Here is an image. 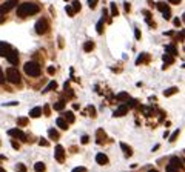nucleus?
<instances>
[{
  "label": "nucleus",
  "instance_id": "f257e3e1",
  "mask_svg": "<svg viewBox=\"0 0 185 172\" xmlns=\"http://www.w3.org/2000/svg\"><path fill=\"white\" fill-rule=\"evenodd\" d=\"M39 6L36 3H31V2H25V3H20L17 8V16L18 17H29V16H34L39 12Z\"/></svg>",
  "mask_w": 185,
  "mask_h": 172
},
{
  "label": "nucleus",
  "instance_id": "f03ea898",
  "mask_svg": "<svg viewBox=\"0 0 185 172\" xmlns=\"http://www.w3.org/2000/svg\"><path fill=\"white\" fill-rule=\"evenodd\" d=\"M23 71H25V74H28L29 77H37L40 74V65L37 61H28V63H25Z\"/></svg>",
  "mask_w": 185,
  "mask_h": 172
},
{
  "label": "nucleus",
  "instance_id": "7ed1b4c3",
  "mask_svg": "<svg viewBox=\"0 0 185 172\" xmlns=\"http://www.w3.org/2000/svg\"><path fill=\"white\" fill-rule=\"evenodd\" d=\"M5 77H6V80H9L13 85H18V83H20V74H18V71L16 68H8L6 72H5Z\"/></svg>",
  "mask_w": 185,
  "mask_h": 172
},
{
  "label": "nucleus",
  "instance_id": "20e7f679",
  "mask_svg": "<svg viewBox=\"0 0 185 172\" xmlns=\"http://www.w3.org/2000/svg\"><path fill=\"white\" fill-rule=\"evenodd\" d=\"M184 169V161L181 160V158H177V157H173L171 160H170V165L166 166V171H177V169Z\"/></svg>",
  "mask_w": 185,
  "mask_h": 172
},
{
  "label": "nucleus",
  "instance_id": "39448f33",
  "mask_svg": "<svg viewBox=\"0 0 185 172\" xmlns=\"http://www.w3.org/2000/svg\"><path fill=\"white\" fill-rule=\"evenodd\" d=\"M17 3H18V0H8L3 5H0V16H5L6 12H9L14 6H17Z\"/></svg>",
  "mask_w": 185,
  "mask_h": 172
},
{
  "label": "nucleus",
  "instance_id": "423d86ee",
  "mask_svg": "<svg viewBox=\"0 0 185 172\" xmlns=\"http://www.w3.org/2000/svg\"><path fill=\"white\" fill-rule=\"evenodd\" d=\"M157 9L162 12V16H164V19L165 20H168V19H171V9H170V6L166 5L165 2H159L157 5Z\"/></svg>",
  "mask_w": 185,
  "mask_h": 172
},
{
  "label": "nucleus",
  "instance_id": "0eeeda50",
  "mask_svg": "<svg viewBox=\"0 0 185 172\" xmlns=\"http://www.w3.org/2000/svg\"><path fill=\"white\" fill-rule=\"evenodd\" d=\"M8 135H11L13 138H18L20 141H26V140H28V138H26V135H25V132H22L18 128L9 129V131H8Z\"/></svg>",
  "mask_w": 185,
  "mask_h": 172
},
{
  "label": "nucleus",
  "instance_id": "6e6552de",
  "mask_svg": "<svg viewBox=\"0 0 185 172\" xmlns=\"http://www.w3.org/2000/svg\"><path fill=\"white\" fill-rule=\"evenodd\" d=\"M48 31V22L45 19H40L36 23V32L37 34H45Z\"/></svg>",
  "mask_w": 185,
  "mask_h": 172
},
{
  "label": "nucleus",
  "instance_id": "1a4fd4ad",
  "mask_svg": "<svg viewBox=\"0 0 185 172\" xmlns=\"http://www.w3.org/2000/svg\"><path fill=\"white\" fill-rule=\"evenodd\" d=\"M5 57L8 58V61H9L11 65H17V63H18V52H17V49H13V48H11Z\"/></svg>",
  "mask_w": 185,
  "mask_h": 172
},
{
  "label": "nucleus",
  "instance_id": "9d476101",
  "mask_svg": "<svg viewBox=\"0 0 185 172\" xmlns=\"http://www.w3.org/2000/svg\"><path fill=\"white\" fill-rule=\"evenodd\" d=\"M54 157H56V160H57L59 163H63V161H65V149H63L62 145H57V146H56Z\"/></svg>",
  "mask_w": 185,
  "mask_h": 172
},
{
  "label": "nucleus",
  "instance_id": "9b49d317",
  "mask_svg": "<svg viewBox=\"0 0 185 172\" xmlns=\"http://www.w3.org/2000/svg\"><path fill=\"white\" fill-rule=\"evenodd\" d=\"M9 49H11V46L6 42H0V57H5Z\"/></svg>",
  "mask_w": 185,
  "mask_h": 172
},
{
  "label": "nucleus",
  "instance_id": "f8f14e48",
  "mask_svg": "<svg viewBox=\"0 0 185 172\" xmlns=\"http://www.w3.org/2000/svg\"><path fill=\"white\" fill-rule=\"evenodd\" d=\"M96 134H97V137H96V141H97L99 145H102V143L107 140V134H105V131H103V129H97V132H96Z\"/></svg>",
  "mask_w": 185,
  "mask_h": 172
},
{
  "label": "nucleus",
  "instance_id": "ddd939ff",
  "mask_svg": "<svg viewBox=\"0 0 185 172\" xmlns=\"http://www.w3.org/2000/svg\"><path fill=\"white\" fill-rule=\"evenodd\" d=\"M127 112H128V106H127V105H122V106L117 108V111L113 115H114V117H122V115H125Z\"/></svg>",
  "mask_w": 185,
  "mask_h": 172
},
{
  "label": "nucleus",
  "instance_id": "4468645a",
  "mask_svg": "<svg viewBox=\"0 0 185 172\" xmlns=\"http://www.w3.org/2000/svg\"><path fill=\"white\" fill-rule=\"evenodd\" d=\"M56 123H57V126H59L60 129H68V125H70V123H68L65 118H62V117H59V118L56 120Z\"/></svg>",
  "mask_w": 185,
  "mask_h": 172
},
{
  "label": "nucleus",
  "instance_id": "2eb2a0df",
  "mask_svg": "<svg viewBox=\"0 0 185 172\" xmlns=\"http://www.w3.org/2000/svg\"><path fill=\"white\" fill-rule=\"evenodd\" d=\"M96 161H97L99 165H107V163H108V157H107L105 154H97V155H96Z\"/></svg>",
  "mask_w": 185,
  "mask_h": 172
},
{
  "label": "nucleus",
  "instance_id": "dca6fc26",
  "mask_svg": "<svg viewBox=\"0 0 185 172\" xmlns=\"http://www.w3.org/2000/svg\"><path fill=\"white\" fill-rule=\"evenodd\" d=\"M42 112H43L42 108H33V109L29 111V117H31V118H39V117L42 115Z\"/></svg>",
  "mask_w": 185,
  "mask_h": 172
},
{
  "label": "nucleus",
  "instance_id": "f3484780",
  "mask_svg": "<svg viewBox=\"0 0 185 172\" xmlns=\"http://www.w3.org/2000/svg\"><path fill=\"white\" fill-rule=\"evenodd\" d=\"M120 149L124 151L125 157H131V155H133V151H131V148H130L128 145H125V143H120Z\"/></svg>",
  "mask_w": 185,
  "mask_h": 172
},
{
  "label": "nucleus",
  "instance_id": "a211bd4d",
  "mask_svg": "<svg viewBox=\"0 0 185 172\" xmlns=\"http://www.w3.org/2000/svg\"><path fill=\"white\" fill-rule=\"evenodd\" d=\"M165 52H166V54H170V56H173V57H174V56H177V49H176L173 45H166V46H165Z\"/></svg>",
  "mask_w": 185,
  "mask_h": 172
},
{
  "label": "nucleus",
  "instance_id": "6ab92c4d",
  "mask_svg": "<svg viewBox=\"0 0 185 172\" xmlns=\"http://www.w3.org/2000/svg\"><path fill=\"white\" fill-rule=\"evenodd\" d=\"M48 135H50V140H53V141H57L59 137H60L59 132H57L56 129H50V131H48Z\"/></svg>",
  "mask_w": 185,
  "mask_h": 172
},
{
  "label": "nucleus",
  "instance_id": "aec40b11",
  "mask_svg": "<svg viewBox=\"0 0 185 172\" xmlns=\"http://www.w3.org/2000/svg\"><path fill=\"white\" fill-rule=\"evenodd\" d=\"M53 108H54V111H63V109H65V101H63V100L56 101L54 105H53Z\"/></svg>",
  "mask_w": 185,
  "mask_h": 172
},
{
  "label": "nucleus",
  "instance_id": "412c9836",
  "mask_svg": "<svg viewBox=\"0 0 185 172\" xmlns=\"http://www.w3.org/2000/svg\"><path fill=\"white\" fill-rule=\"evenodd\" d=\"M92 49H94V42H85V45H83V51L85 52H91Z\"/></svg>",
  "mask_w": 185,
  "mask_h": 172
},
{
  "label": "nucleus",
  "instance_id": "4be33fe9",
  "mask_svg": "<svg viewBox=\"0 0 185 172\" xmlns=\"http://www.w3.org/2000/svg\"><path fill=\"white\" fill-rule=\"evenodd\" d=\"M177 91H179V89H177L176 86H173V88H168V89H165V91H164V96H165V97H170V96H173V94H176Z\"/></svg>",
  "mask_w": 185,
  "mask_h": 172
},
{
  "label": "nucleus",
  "instance_id": "5701e85b",
  "mask_svg": "<svg viewBox=\"0 0 185 172\" xmlns=\"http://www.w3.org/2000/svg\"><path fill=\"white\" fill-rule=\"evenodd\" d=\"M63 114H65V120H66V121L74 123V114L71 111H63Z\"/></svg>",
  "mask_w": 185,
  "mask_h": 172
},
{
  "label": "nucleus",
  "instance_id": "b1692460",
  "mask_svg": "<svg viewBox=\"0 0 185 172\" xmlns=\"http://www.w3.org/2000/svg\"><path fill=\"white\" fill-rule=\"evenodd\" d=\"M162 60H164V61H165V66L166 65H171V63H173V61H174V58H173V56H170V54H164V57H162Z\"/></svg>",
  "mask_w": 185,
  "mask_h": 172
},
{
  "label": "nucleus",
  "instance_id": "393cba45",
  "mask_svg": "<svg viewBox=\"0 0 185 172\" xmlns=\"http://www.w3.org/2000/svg\"><path fill=\"white\" fill-rule=\"evenodd\" d=\"M74 9V12H80V9H82V5H80V2L79 0H74L73 2V6H71Z\"/></svg>",
  "mask_w": 185,
  "mask_h": 172
},
{
  "label": "nucleus",
  "instance_id": "a878e982",
  "mask_svg": "<svg viewBox=\"0 0 185 172\" xmlns=\"http://www.w3.org/2000/svg\"><path fill=\"white\" fill-rule=\"evenodd\" d=\"M127 100H128V105H127L128 108H136V106H139V101H137L136 98H130L128 97Z\"/></svg>",
  "mask_w": 185,
  "mask_h": 172
},
{
  "label": "nucleus",
  "instance_id": "bb28decb",
  "mask_svg": "<svg viewBox=\"0 0 185 172\" xmlns=\"http://www.w3.org/2000/svg\"><path fill=\"white\" fill-rule=\"evenodd\" d=\"M147 60H150V57H148L147 54H142V56L137 57V61H136V63H137V65H140V63H147Z\"/></svg>",
  "mask_w": 185,
  "mask_h": 172
},
{
  "label": "nucleus",
  "instance_id": "cd10ccee",
  "mask_svg": "<svg viewBox=\"0 0 185 172\" xmlns=\"http://www.w3.org/2000/svg\"><path fill=\"white\" fill-rule=\"evenodd\" d=\"M17 125L18 126H26V125H28V118H26V117H18Z\"/></svg>",
  "mask_w": 185,
  "mask_h": 172
},
{
  "label": "nucleus",
  "instance_id": "c85d7f7f",
  "mask_svg": "<svg viewBox=\"0 0 185 172\" xmlns=\"http://www.w3.org/2000/svg\"><path fill=\"white\" fill-rule=\"evenodd\" d=\"M56 88H57V83H56V81H51V83L48 85V88H46V89H43V92H48V91H54Z\"/></svg>",
  "mask_w": 185,
  "mask_h": 172
},
{
  "label": "nucleus",
  "instance_id": "c756f323",
  "mask_svg": "<svg viewBox=\"0 0 185 172\" xmlns=\"http://www.w3.org/2000/svg\"><path fill=\"white\" fill-rule=\"evenodd\" d=\"M96 29H97V32H99V34H102V32H103V19L99 20V23H97Z\"/></svg>",
  "mask_w": 185,
  "mask_h": 172
},
{
  "label": "nucleus",
  "instance_id": "7c9ffc66",
  "mask_svg": "<svg viewBox=\"0 0 185 172\" xmlns=\"http://www.w3.org/2000/svg\"><path fill=\"white\" fill-rule=\"evenodd\" d=\"M128 94H127V92H119V94H117V97H116V98H117V100H120V101H124V100H127V98H128Z\"/></svg>",
  "mask_w": 185,
  "mask_h": 172
},
{
  "label": "nucleus",
  "instance_id": "2f4dec72",
  "mask_svg": "<svg viewBox=\"0 0 185 172\" xmlns=\"http://www.w3.org/2000/svg\"><path fill=\"white\" fill-rule=\"evenodd\" d=\"M119 14V11H117V5L116 3H111V16L114 17V16H117Z\"/></svg>",
  "mask_w": 185,
  "mask_h": 172
},
{
  "label": "nucleus",
  "instance_id": "473e14b6",
  "mask_svg": "<svg viewBox=\"0 0 185 172\" xmlns=\"http://www.w3.org/2000/svg\"><path fill=\"white\" fill-rule=\"evenodd\" d=\"M179 134H181V131H179V129H176V131L171 134V137H170L168 140H170V141H176V138H177V135H179Z\"/></svg>",
  "mask_w": 185,
  "mask_h": 172
},
{
  "label": "nucleus",
  "instance_id": "72a5a7b5",
  "mask_svg": "<svg viewBox=\"0 0 185 172\" xmlns=\"http://www.w3.org/2000/svg\"><path fill=\"white\" fill-rule=\"evenodd\" d=\"M45 168H46V166H45L43 163H36V165H34V169H36V171H45Z\"/></svg>",
  "mask_w": 185,
  "mask_h": 172
},
{
  "label": "nucleus",
  "instance_id": "f704fd0d",
  "mask_svg": "<svg viewBox=\"0 0 185 172\" xmlns=\"http://www.w3.org/2000/svg\"><path fill=\"white\" fill-rule=\"evenodd\" d=\"M65 11H66V14H68L70 17H73L74 14H76V12H74V9L71 8V6H66V8H65Z\"/></svg>",
  "mask_w": 185,
  "mask_h": 172
},
{
  "label": "nucleus",
  "instance_id": "c9c22d12",
  "mask_svg": "<svg viewBox=\"0 0 185 172\" xmlns=\"http://www.w3.org/2000/svg\"><path fill=\"white\" fill-rule=\"evenodd\" d=\"M5 83V72H3V69L0 68V85H3Z\"/></svg>",
  "mask_w": 185,
  "mask_h": 172
},
{
  "label": "nucleus",
  "instance_id": "e433bc0d",
  "mask_svg": "<svg viewBox=\"0 0 185 172\" xmlns=\"http://www.w3.org/2000/svg\"><path fill=\"white\" fill-rule=\"evenodd\" d=\"M39 145H40V146H48V140H45V138H40V140H39Z\"/></svg>",
  "mask_w": 185,
  "mask_h": 172
},
{
  "label": "nucleus",
  "instance_id": "4c0bfd02",
  "mask_svg": "<svg viewBox=\"0 0 185 172\" xmlns=\"http://www.w3.org/2000/svg\"><path fill=\"white\" fill-rule=\"evenodd\" d=\"M96 5H97V0H88V6L90 8H96Z\"/></svg>",
  "mask_w": 185,
  "mask_h": 172
},
{
  "label": "nucleus",
  "instance_id": "58836bf2",
  "mask_svg": "<svg viewBox=\"0 0 185 172\" xmlns=\"http://www.w3.org/2000/svg\"><path fill=\"white\" fill-rule=\"evenodd\" d=\"M43 111H45V115H46V117H50V114H51V111H50V106H48V105H45Z\"/></svg>",
  "mask_w": 185,
  "mask_h": 172
},
{
  "label": "nucleus",
  "instance_id": "ea45409f",
  "mask_svg": "<svg viewBox=\"0 0 185 172\" xmlns=\"http://www.w3.org/2000/svg\"><path fill=\"white\" fill-rule=\"evenodd\" d=\"M142 111H144V114L147 115V117H151V112H150V109H148V108H145V106H144V108H142Z\"/></svg>",
  "mask_w": 185,
  "mask_h": 172
},
{
  "label": "nucleus",
  "instance_id": "a19ab883",
  "mask_svg": "<svg viewBox=\"0 0 185 172\" xmlns=\"http://www.w3.org/2000/svg\"><path fill=\"white\" fill-rule=\"evenodd\" d=\"M88 141H90V137H88V135H83V137H82V143H83V145H87Z\"/></svg>",
  "mask_w": 185,
  "mask_h": 172
},
{
  "label": "nucleus",
  "instance_id": "79ce46f5",
  "mask_svg": "<svg viewBox=\"0 0 185 172\" xmlns=\"http://www.w3.org/2000/svg\"><path fill=\"white\" fill-rule=\"evenodd\" d=\"M174 25H176V26H181V25H182V20L179 19V17H176V19H174Z\"/></svg>",
  "mask_w": 185,
  "mask_h": 172
},
{
  "label": "nucleus",
  "instance_id": "37998d69",
  "mask_svg": "<svg viewBox=\"0 0 185 172\" xmlns=\"http://www.w3.org/2000/svg\"><path fill=\"white\" fill-rule=\"evenodd\" d=\"M88 111H90V115H91V117H96V111H94V108L88 106Z\"/></svg>",
  "mask_w": 185,
  "mask_h": 172
},
{
  "label": "nucleus",
  "instance_id": "c03bdc74",
  "mask_svg": "<svg viewBox=\"0 0 185 172\" xmlns=\"http://www.w3.org/2000/svg\"><path fill=\"white\" fill-rule=\"evenodd\" d=\"M134 36H136L137 40H140V31H139V29H134Z\"/></svg>",
  "mask_w": 185,
  "mask_h": 172
},
{
  "label": "nucleus",
  "instance_id": "a18cd8bd",
  "mask_svg": "<svg viewBox=\"0 0 185 172\" xmlns=\"http://www.w3.org/2000/svg\"><path fill=\"white\" fill-rule=\"evenodd\" d=\"M54 71H56L54 66H48V72H50V74H54Z\"/></svg>",
  "mask_w": 185,
  "mask_h": 172
},
{
  "label": "nucleus",
  "instance_id": "49530a36",
  "mask_svg": "<svg viewBox=\"0 0 185 172\" xmlns=\"http://www.w3.org/2000/svg\"><path fill=\"white\" fill-rule=\"evenodd\" d=\"M11 145H13V148H14V149H18V143H17V141H14V140H13V141H11Z\"/></svg>",
  "mask_w": 185,
  "mask_h": 172
},
{
  "label": "nucleus",
  "instance_id": "de8ad7c7",
  "mask_svg": "<svg viewBox=\"0 0 185 172\" xmlns=\"http://www.w3.org/2000/svg\"><path fill=\"white\" fill-rule=\"evenodd\" d=\"M168 2H170V3H173V5H179L182 0H168Z\"/></svg>",
  "mask_w": 185,
  "mask_h": 172
},
{
  "label": "nucleus",
  "instance_id": "09e8293b",
  "mask_svg": "<svg viewBox=\"0 0 185 172\" xmlns=\"http://www.w3.org/2000/svg\"><path fill=\"white\" fill-rule=\"evenodd\" d=\"M17 169H20V171H26V168H25L23 165H17Z\"/></svg>",
  "mask_w": 185,
  "mask_h": 172
},
{
  "label": "nucleus",
  "instance_id": "8fccbe9b",
  "mask_svg": "<svg viewBox=\"0 0 185 172\" xmlns=\"http://www.w3.org/2000/svg\"><path fill=\"white\" fill-rule=\"evenodd\" d=\"M79 171H87L85 168H74V172H79Z\"/></svg>",
  "mask_w": 185,
  "mask_h": 172
},
{
  "label": "nucleus",
  "instance_id": "3c124183",
  "mask_svg": "<svg viewBox=\"0 0 185 172\" xmlns=\"http://www.w3.org/2000/svg\"><path fill=\"white\" fill-rule=\"evenodd\" d=\"M5 160H6V157L5 155H0V161H5Z\"/></svg>",
  "mask_w": 185,
  "mask_h": 172
},
{
  "label": "nucleus",
  "instance_id": "603ef678",
  "mask_svg": "<svg viewBox=\"0 0 185 172\" xmlns=\"http://www.w3.org/2000/svg\"><path fill=\"white\" fill-rule=\"evenodd\" d=\"M3 22H5V19H3V17H0V23H3Z\"/></svg>",
  "mask_w": 185,
  "mask_h": 172
},
{
  "label": "nucleus",
  "instance_id": "864d4df0",
  "mask_svg": "<svg viewBox=\"0 0 185 172\" xmlns=\"http://www.w3.org/2000/svg\"><path fill=\"white\" fill-rule=\"evenodd\" d=\"M66 2H68V0H66Z\"/></svg>",
  "mask_w": 185,
  "mask_h": 172
}]
</instances>
